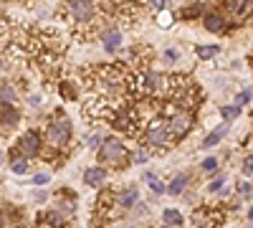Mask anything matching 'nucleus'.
Returning <instances> with one entry per match:
<instances>
[{
	"instance_id": "28",
	"label": "nucleus",
	"mask_w": 253,
	"mask_h": 228,
	"mask_svg": "<svg viewBox=\"0 0 253 228\" xmlns=\"http://www.w3.org/2000/svg\"><path fill=\"white\" fill-rule=\"evenodd\" d=\"M177 58H180V53H177L175 48H165V51H162V64H167V66L175 64Z\"/></svg>"
},
{
	"instance_id": "2",
	"label": "nucleus",
	"mask_w": 253,
	"mask_h": 228,
	"mask_svg": "<svg viewBox=\"0 0 253 228\" xmlns=\"http://www.w3.org/2000/svg\"><path fill=\"white\" fill-rule=\"evenodd\" d=\"M63 18H66L69 28L79 41H91L99 38L104 31L112 26V20L96 0H63Z\"/></svg>"
},
{
	"instance_id": "38",
	"label": "nucleus",
	"mask_w": 253,
	"mask_h": 228,
	"mask_svg": "<svg viewBox=\"0 0 253 228\" xmlns=\"http://www.w3.org/2000/svg\"><path fill=\"white\" fill-rule=\"evenodd\" d=\"M248 221H251V223H253V208H251V211H248Z\"/></svg>"
},
{
	"instance_id": "39",
	"label": "nucleus",
	"mask_w": 253,
	"mask_h": 228,
	"mask_svg": "<svg viewBox=\"0 0 253 228\" xmlns=\"http://www.w3.org/2000/svg\"><path fill=\"white\" fill-rule=\"evenodd\" d=\"M114 228H129V226H114Z\"/></svg>"
},
{
	"instance_id": "11",
	"label": "nucleus",
	"mask_w": 253,
	"mask_h": 228,
	"mask_svg": "<svg viewBox=\"0 0 253 228\" xmlns=\"http://www.w3.org/2000/svg\"><path fill=\"white\" fill-rule=\"evenodd\" d=\"M137 200H139V193H137L134 185H129V188H124V190L117 193V211H129V208H134Z\"/></svg>"
},
{
	"instance_id": "22",
	"label": "nucleus",
	"mask_w": 253,
	"mask_h": 228,
	"mask_svg": "<svg viewBox=\"0 0 253 228\" xmlns=\"http://www.w3.org/2000/svg\"><path fill=\"white\" fill-rule=\"evenodd\" d=\"M220 53V46H195V56L208 61V58H215Z\"/></svg>"
},
{
	"instance_id": "18",
	"label": "nucleus",
	"mask_w": 253,
	"mask_h": 228,
	"mask_svg": "<svg viewBox=\"0 0 253 228\" xmlns=\"http://www.w3.org/2000/svg\"><path fill=\"white\" fill-rule=\"evenodd\" d=\"M18 101V91L10 81H0V104H15Z\"/></svg>"
},
{
	"instance_id": "40",
	"label": "nucleus",
	"mask_w": 253,
	"mask_h": 228,
	"mask_svg": "<svg viewBox=\"0 0 253 228\" xmlns=\"http://www.w3.org/2000/svg\"><path fill=\"white\" fill-rule=\"evenodd\" d=\"M10 228H23V226H18V223H15V226H10Z\"/></svg>"
},
{
	"instance_id": "41",
	"label": "nucleus",
	"mask_w": 253,
	"mask_h": 228,
	"mask_svg": "<svg viewBox=\"0 0 253 228\" xmlns=\"http://www.w3.org/2000/svg\"><path fill=\"white\" fill-rule=\"evenodd\" d=\"M0 69H3V58H0Z\"/></svg>"
},
{
	"instance_id": "6",
	"label": "nucleus",
	"mask_w": 253,
	"mask_h": 228,
	"mask_svg": "<svg viewBox=\"0 0 253 228\" xmlns=\"http://www.w3.org/2000/svg\"><path fill=\"white\" fill-rule=\"evenodd\" d=\"M162 112H165V122H167V127H170V132H172V137L175 139H180V137H185L190 130H193V124H195V119H193V112H187V109H177L175 104H170V101H162Z\"/></svg>"
},
{
	"instance_id": "24",
	"label": "nucleus",
	"mask_w": 253,
	"mask_h": 228,
	"mask_svg": "<svg viewBox=\"0 0 253 228\" xmlns=\"http://www.w3.org/2000/svg\"><path fill=\"white\" fill-rule=\"evenodd\" d=\"M172 23H175V15L170 10H160L157 13V26L160 28H172Z\"/></svg>"
},
{
	"instance_id": "4",
	"label": "nucleus",
	"mask_w": 253,
	"mask_h": 228,
	"mask_svg": "<svg viewBox=\"0 0 253 228\" xmlns=\"http://www.w3.org/2000/svg\"><path fill=\"white\" fill-rule=\"evenodd\" d=\"M96 160L101 168H126V162L132 160L129 150H126V144L122 137H107L101 142V147L96 150Z\"/></svg>"
},
{
	"instance_id": "20",
	"label": "nucleus",
	"mask_w": 253,
	"mask_h": 228,
	"mask_svg": "<svg viewBox=\"0 0 253 228\" xmlns=\"http://www.w3.org/2000/svg\"><path fill=\"white\" fill-rule=\"evenodd\" d=\"M28 162H31V160L10 152V170H13L15 175H26V173H28Z\"/></svg>"
},
{
	"instance_id": "7",
	"label": "nucleus",
	"mask_w": 253,
	"mask_h": 228,
	"mask_svg": "<svg viewBox=\"0 0 253 228\" xmlns=\"http://www.w3.org/2000/svg\"><path fill=\"white\" fill-rule=\"evenodd\" d=\"M15 155L26 157V160H33V157H41V152H43V139H41V135L36 130H28L18 137L15 147H13Z\"/></svg>"
},
{
	"instance_id": "14",
	"label": "nucleus",
	"mask_w": 253,
	"mask_h": 228,
	"mask_svg": "<svg viewBox=\"0 0 253 228\" xmlns=\"http://www.w3.org/2000/svg\"><path fill=\"white\" fill-rule=\"evenodd\" d=\"M38 226H63L66 223V216L58 213V211H43V213H38Z\"/></svg>"
},
{
	"instance_id": "37",
	"label": "nucleus",
	"mask_w": 253,
	"mask_h": 228,
	"mask_svg": "<svg viewBox=\"0 0 253 228\" xmlns=\"http://www.w3.org/2000/svg\"><path fill=\"white\" fill-rule=\"evenodd\" d=\"M36 228H63V226H36Z\"/></svg>"
},
{
	"instance_id": "42",
	"label": "nucleus",
	"mask_w": 253,
	"mask_h": 228,
	"mask_svg": "<svg viewBox=\"0 0 253 228\" xmlns=\"http://www.w3.org/2000/svg\"><path fill=\"white\" fill-rule=\"evenodd\" d=\"M96 3H104V0H96Z\"/></svg>"
},
{
	"instance_id": "19",
	"label": "nucleus",
	"mask_w": 253,
	"mask_h": 228,
	"mask_svg": "<svg viewBox=\"0 0 253 228\" xmlns=\"http://www.w3.org/2000/svg\"><path fill=\"white\" fill-rule=\"evenodd\" d=\"M58 94H61L63 99L74 101V99L79 96V91H76V81H74V79H61V81H58Z\"/></svg>"
},
{
	"instance_id": "34",
	"label": "nucleus",
	"mask_w": 253,
	"mask_h": 228,
	"mask_svg": "<svg viewBox=\"0 0 253 228\" xmlns=\"http://www.w3.org/2000/svg\"><path fill=\"white\" fill-rule=\"evenodd\" d=\"M86 144H89V147H96V150H99V147H101V135H99V132H96V135H91Z\"/></svg>"
},
{
	"instance_id": "16",
	"label": "nucleus",
	"mask_w": 253,
	"mask_h": 228,
	"mask_svg": "<svg viewBox=\"0 0 253 228\" xmlns=\"http://www.w3.org/2000/svg\"><path fill=\"white\" fill-rule=\"evenodd\" d=\"M162 226H167V228H182V213L177 208H165L162 211Z\"/></svg>"
},
{
	"instance_id": "31",
	"label": "nucleus",
	"mask_w": 253,
	"mask_h": 228,
	"mask_svg": "<svg viewBox=\"0 0 253 228\" xmlns=\"http://www.w3.org/2000/svg\"><path fill=\"white\" fill-rule=\"evenodd\" d=\"M241 173H243V175H253V155H246V157H243Z\"/></svg>"
},
{
	"instance_id": "36",
	"label": "nucleus",
	"mask_w": 253,
	"mask_h": 228,
	"mask_svg": "<svg viewBox=\"0 0 253 228\" xmlns=\"http://www.w3.org/2000/svg\"><path fill=\"white\" fill-rule=\"evenodd\" d=\"M241 3H243L246 8H253V0H241Z\"/></svg>"
},
{
	"instance_id": "27",
	"label": "nucleus",
	"mask_w": 253,
	"mask_h": 228,
	"mask_svg": "<svg viewBox=\"0 0 253 228\" xmlns=\"http://www.w3.org/2000/svg\"><path fill=\"white\" fill-rule=\"evenodd\" d=\"M200 170L203 173H215L218 170V157H205L203 165H200Z\"/></svg>"
},
{
	"instance_id": "23",
	"label": "nucleus",
	"mask_w": 253,
	"mask_h": 228,
	"mask_svg": "<svg viewBox=\"0 0 253 228\" xmlns=\"http://www.w3.org/2000/svg\"><path fill=\"white\" fill-rule=\"evenodd\" d=\"M144 180H147V185H150V188H152V193H155V195H162V193L167 190L165 185H162V182L157 180V175H155V173H147V175H144Z\"/></svg>"
},
{
	"instance_id": "32",
	"label": "nucleus",
	"mask_w": 253,
	"mask_h": 228,
	"mask_svg": "<svg viewBox=\"0 0 253 228\" xmlns=\"http://www.w3.org/2000/svg\"><path fill=\"white\" fill-rule=\"evenodd\" d=\"M48 180H51V178H48V173H38V175H33V180H31V182L41 188V185H46Z\"/></svg>"
},
{
	"instance_id": "1",
	"label": "nucleus",
	"mask_w": 253,
	"mask_h": 228,
	"mask_svg": "<svg viewBox=\"0 0 253 228\" xmlns=\"http://www.w3.org/2000/svg\"><path fill=\"white\" fill-rule=\"evenodd\" d=\"M84 81L86 87L109 101H126L134 96V76L122 64H101L84 69Z\"/></svg>"
},
{
	"instance_id": "43",
	"label": "nucleus",
	"mask_w": 253,
	"mask_h": 228,
	"mask_svg": "<svg viewBox=\"0 0 253 228\" xmlns=\"http://www.w3.org/2000/svg\"><path fill=\"white\" fill-rule=\"evenodd\" d=\"M162 228H167V226H162Z\"/></svg>"
},
{
	"instance_id": "3",
	"label": "nucleus",
	"mask_w": 253,
	"mask_h": 228,
	"mask_svg": "<svg viewBox=\"0 0 253 228\" xmlns=\"http://www.w3.org/2000/svg\"><path fill=\"white\" fill-rule=\"evenodd\" d=\"M142 137H144V144L150 150H155V152H167L172 147V144L177 142L175 137H172V132H170V127H167V122H165V117H150V122H147V127H144V132H142Z\"/></svg>"
},
{
	"instance_id": "33",
	"label": "nucleus",
	"mask_w": 253,
	"mask_h": 228,
	"mask_svg": "<svg viewBox=\"0 0 253 228\" xmlns=\"http://www.w3.org/2000/svg\"><path fill=\"white\" fill-rule=\"evenodd\" d=\"M251 190H253V188H251L248 180H241V182H238V193H241V195H251Z\"/></svg>"
},
{
	"instance_id": "10",
	"label": "nucleus",
	"mask_w": 253,
	"mask_h": 228,
	"mask_svg": "<svg viewBox=\"0 0 253 228\" xmlns=\"http://www.w3.org/2000/svg\"><path fill=\"white\" fill-rule=\"evenodd\" d=\"M203 26L210 33H223V31H228V15L220 10H208L203 15Z\"/></svg>"
},
{
	"instance_id": "8",
	"label": "nucleus",
	"mask_w": 253,
	"mask_h": 228,
	"mask_svg": "<svg viewBox=\"0 0 253 228\" xmlns=\"http://www.w3.org/2000/svg\"><path fill=\"white\" fill-rule=\"evenodd\" d=\"M220 221H225V213L220 208H210V205H200V208L193 211V218H190V226L193 228H218Z\"/></svg>"
},
{
	"instance_id": "21",
	"label": "nucleus",
	"mask_w": 253,
	"mask_h": 228,
	"mask_svg": "<svg viewBox=\"0 0 253 228\" xmlns=\"http://www.w3.org/2000/svg\"><path fill=\"white\" fill-rule=\"evenodd\" d=\"M56 211H58V213H63V216H74V213H76V203L71 200V195H69V198H61V195H58Z\"/></svg>"
},
{
	"instance_id": "9",
	"label": "nucleus",
	"mask_w": 253,
	"mask_h": 228,
	"mask_svg": "<svg viewBox=\"0 0 253 228\" xmlns=\"http://www.w3.org/2000/svg\"><path fill=\"white\" fill-rule=\"evenodd\" d=\"M99 41H101V48L107 51V53H117V51H122V46H124V33H122V28L109 26L107 31L99 36Z\"/></svg>"
},
{
	"instance_id": "29",
	"label": "nucleus",
	"mask_w": 253,
	"mask_h": 228,
	"mask_svg": "<svg viewBox=\"0 0 253 228\" xmlns=\"http://www.w3.org/2000/svg\"><path fill=\"white\" fill-rule=\"evenodd\" d=\"M223 185H225V178H223V175H215L213 182L208 185V193H220V190H223Z\"/></svg>"
},
{
	"instance_id": "25",
	"label": "nucleus",
	"mask_w": 253,
	"mask_h": 228,
	"mask_svg": "<svg viewBox=\"0 0 253 228\" xmlns=\"http://www.w3.org/2000/svg\"><path fill=\"white\" fill-rule=\"evenodd\" d=\"M220 114H223V119H238L241 117V107L238 104H223Z\"/></svg>"
},
{
	"instance_id": "5",
	"label": "nucleus",
	"mask_w": 253,
	"mask_h": 228,
	"mask_svg": "<svg viewBox=\"0 0 253 228\" xmlns=\"http://www.w3.org/2000/svg\"><path fill=\"white\" fill-rule=\"evenodd\" d=\"M71 135H74L71 119H69L66 114H56V117L46 124L43 139L48 142V147H53V150H63V147H69Z\"/></svg>"
},
{
	"instance_id": "12",
	"label": "nucleus",
	"mask_w": 253,
	"mask_h": 228,
	"mask_svg": "<svg viewBox=\"0 0 253 228\" xmlns=\"http://www.w3.org/2000/svg\"><path fill=\"white\" fill-rule=\"evenodd\" d=\"M104 180H107V168H101V165H94V168L84 170V182L91 185V188H101Z\"/></svg>"
},
{
	"instance_id": "30",
	"label": "nucleus",
	"mask_w": 253,
	"mask_h": 228,
	"mask_svg": "<svg viewBox=\"0 0 253 228\" xmlns=\"http://www.w3.org/2000/svg\"><path fill=\"white\" fill-rule=\"evenodd\" d=\"M251 96H253V91H251V89H243V91H238V94H236V104H238V107L248 104V101H251Z\"/></svg>"
},
{
	"instance_id": "17",
	"label": "nucleus",
	"mask_w": 253,
	"mask_h": 228,
	"mask_svg": "<svg viewBox=\"0 0 253 228\" xmlns=\"http://www.w3.org/2000/svg\"><path fill=\"white\" fill-rule=\"evenodd\" d=\"M225 135H228V124H218V127H215L213 132H210V135H208V137L203 139V147H205V150L215 147V144H218V142H220V139H223Z\"/></svg>"
},
{
	"instance_id": "35",
	"label": "nucleus",
	"mask_w": 253,
	"mask_h": 228,
	"mask_svg": "<svg viewBox=\"0 0 253 228\" xmlns=\"http://www.w3.org/2000/svg\"><path fill=\"white\" fill-rule=\"evenodd\" d=\"M150 5L160 13V10H167V0H150Z\"/></svg>"
},
{
	"instance_id": "15",
	"label": "nucleus",
	"mask_w": 253,
	"mask_h": 228,
	"mask_svg": "<svg viewBox=\"0 0 253 228\" xmlns=\"http://www.w3.org/2000/svg\"><path fill=\"white\" fill-rule=\"evenodd\" d=\"M187 185H190V175H187V173L175 175V178H172V182L167 185V193H170V195H182V193L187 190Z\"/></svg>"
},
{
	"instance_id": "13",
	"label": "nucleus",
	"mask_w": 253,
	"mask_h": 228,
	"mask_svg": "<svg viewBox=\"0 0 253 228\" xmlns=\"http://www.w3.org/2000/svg\"><path fill=\"white\" fill-rule=\"evenodd\" d=\"M205 13H208L205 3H203V0H195V3H190V5H185V8L180 10V18H185V20H195V18H203Z\"/></svg>"
},
{
	"instance_id": "26",
	"label": "nucleus",
	"mask_w": 253,
	"mask_h": 228,
	"mask_svg": "<svg viewBox=\"0 0 253 228\" xmlns=\"http://www.w3.org/2000/svg\"><path fill=\"white\" fill-rule=\"evenodd\" d=\"M147 160H150V150H147V147H139V150L132 152V162L134 165H144Z\"/></svg>"
}]
</instances>
